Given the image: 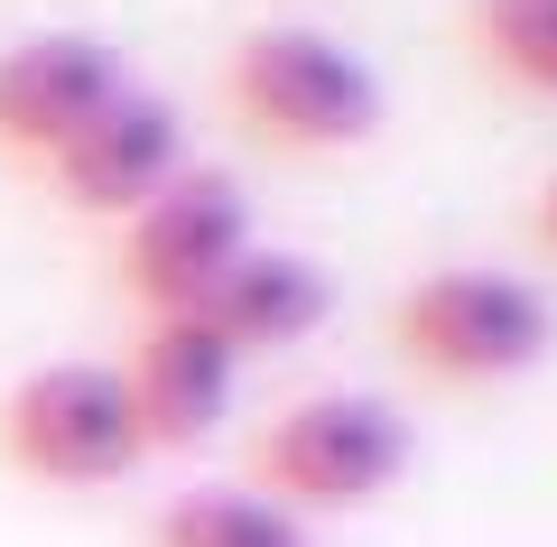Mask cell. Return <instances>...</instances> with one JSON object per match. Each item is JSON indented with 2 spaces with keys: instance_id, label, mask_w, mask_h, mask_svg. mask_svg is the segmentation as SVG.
<instances>
[{
  "instance_id": "cell-8",
  "label": "cell",
  "mask_w": 557,
  "mask_h": 547,
  "mask_svg": "<svg viewBox=\"0 0 557 547\" xmlns=\"http://www.w3.org/2000/svg\"><path fill=\"white\" fill-rule=\"evenodd\" d=\"M112 94H121V57L84 28H47V38L0 47V149L47 167Z\"/></svg>"
},
{
  "instance_id": "cell-1",
  "label": "cell",
  "mask_w": 557,
  "mask_h": 547,
  "mask_svg": "<svg viewBox=\"0 0 557 547\" xmlns=\"http://www.w3.org/2000/svg\"><path fill=\"white\" fill-rule=\"evenodd\" d=\"M223 112L278 158H344L381 130V75L325 28H251L223 57Z\"/></svg>"
},
{
  "instance_id": "cell-7",
  "label": "cell",
  "mask_w": 557,
  "mask_h": 547,
  "mask_svg": "<svg viewBox=\"0 0 557 547\" xmlns=\"http://www.w3.org/2000/svg\"><path fill=\"white\" fill-rule=\"evenodd\" d=\"M177 167H186V121L168 112L159 94H131V84H121V94L102 102L57 158H47L57 196L75 204V214H94V223H131Z\"/></svg>"
},
{
  "instance_id": "cell-10",
  "label": "cell",
  "mask_w": 557,
  "mask_h": 547,
  "mask_svg": "<svg viewBox=\"0 0 557 547\" xmlns=\"http://www.w3.org/2000/svg\"><path fill=\"white\" fill-rule=\"evenodd\" d=\"M149 547H307V520H288L270 492H186L159 510Z\"/></svg>"
},
{
  "instance_id": "cell-11",
  "label": "cell",
  "mask_w": 557,
  "mask_h": 547,
  "mask_svg": "<svg viewBox=\"0 0 557 547\" xmlns=\"http://www.w3.org/2000/svg\"><path fill=\"white\" fill-rule=\"evenodd\" d=\"M474 47L493 57V75L557 94V0H474Z\"/></svg>"
},
{
  "instance_id": "cell-6",
  "label": "cell",
  "mask_w": 557,
  "mask_h": 547,
  "mask_svg": "<svg viewBox=\"0 0 557 547\" xmlns=\"http://www.w3.org/2000/svg\"><path fill=\"white\" fill-rule=\"evenodd\" d=\"M233 381H242V352L205 315H139L131 352H121V390H131L149 455L205 446L223 427V409H233Z\"/></svg>"
},
{
  "instance_id": "cell-5",
  "label": "cell",
  "mask_w": 557,
  "mask_h": 547,
  "mask_svg": "<svg viewBox=\"0 0 557 547\" xmlns=\"http://www.w3.org/2000/svg\"><path fill=\"white\" fill-rule=\"evenodd\" d=\"M251 251V204L223 167H177L159 196L121 223V288L139 315H196Z\"/></svg>"
},
{
  "instance_id": "cell-3",
  "label": "cell",
  "mask_w": 557,
  "mask_h": 547,
  "mask_svg": "<svg viewBox=\"0 0 557 547\" xmlns=\"http://www.w3.org/2000/svg\"><path fill=\"white\" fill-rule=\"evenodd\" d=\"M557 315L530 278L511 270H428L409 297L391 307V344L418 381L437 390H493V381H520L548 352Z\"/></svg>"
},
{
  "instance_id": "cell-4",
  "label": "cell",
  "mask_w": 557,
  "mask_h": 547,
  "mask_svg": "<svg viewBox=\"0 0 557 547\" xmlns=\"http://www.w3.org/2000/svg\"><path fill=\"white\" fill-rule=\"evenodd\" d=\"M0 455L28 483H121L139 464V418L121 390V362H38L20 390L0 399Z\"/></svg>"
},
{
  "instance_id": "cell-9",
  "label": "cell",
  "mask_w": 557,
  "mask_h": 547,
  "mask_svg": "<svg viewBox=\"0 0 557 547\" xmlns=\"http://www.w3.org/2000/svg\"><path fill=\"white\" fill-rule=\"evenodd\" d=\"M196 315L233 352H278V344H307V334L335 315V278H325L317 260H298V251H260L251 241V251L233 260V278H223Z\"/></svg>"
},
{
  "instance_id": "cell-12",
  "label": "cell",
  "mask_w": 557,
  "mask_h": 547,
  "mask_svg": "<svg viewBox=\"0 0 557 547\" xmlns=\"http://www.w3.org/2000/svg\"><path fill=\"white\" fill-rule=\"evenodd\" d=\"M539 241L557 251V176H548V196H539Z\"/></svg>"
},
{
  "instance_id": "cell-2",
  "label": "cell",
  "mask_w": 557,
  "mask_h": 547,
  "mask_svg": "<svg viewBox=\"0 0 557 547\" xmlns=\"http://www.w3.org/2000/svg\"><path fill=\"white\" fill-rule=\"evenodd\" d=\"M409 473V418L372 390H307L251 436V492H270L288 520L372 510Z\"/></svg>"
}]
</instances>
